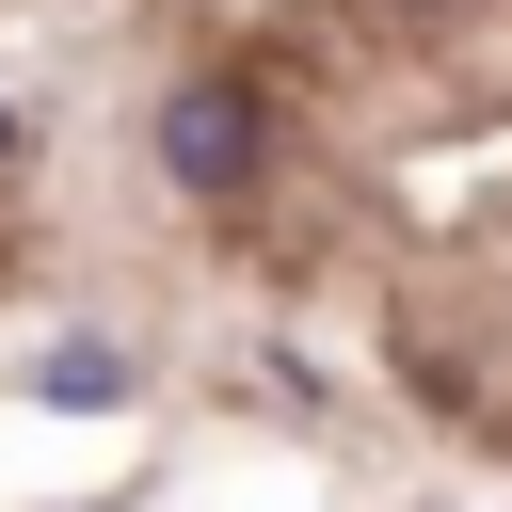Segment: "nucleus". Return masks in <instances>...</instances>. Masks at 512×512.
Returning a JSON list of instances; mask_svg holds the SVG:
<instances>
[{
	"mask_svg": "<svg viewBox=\"0 0 512 512\" xmlns=\"http://www.w3.org/2000/svg\"><path fill=\"white\" fill-rule=\"evenodd\" d=\"M160 176L224 208V192L256 176V80H176V96H160Z\"/></svg>",
	"mask_w": 512,
	"mask_h": 512,
	"instance_id": "f257e3e1",
	"label": "nucleus"
},
{
	"mask_svg": "<svg viewBox=\"0 0 512 512\" xmlns=\"http://www.w3.org/2000/svg\"><path fill=\"white\" fill-rule=\"evenodd\" d=\"M112 384H128V352H96V336H80V352H48V400H112Z\"/></svg>",
	"mask_w": 512,
	"mask_h": 512,
	"instance_id": "f03ea898",
	"label": "nucleus"
},
{
	"mask_svg": "<svg viewBox=\"0 0 512 512\" xmlns=\"http://www.w3.org/2000/svg\"><path fill=\"white\" fill-rule=\"evenodd\" d=\"M0 160H16V112H0Z\"/></svg>",
	"mask_w": 512,
	"mask_h": 512,
	"instance_id": "7ed1b4c3",
	"label": "nucleus"
}]
</instances>
